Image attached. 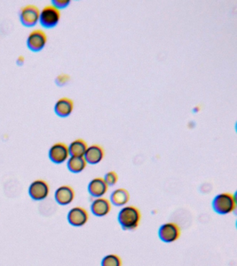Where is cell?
<instances>
[{
	"label": "cell",
	"instance_id": "52a82bcc",
	"mask_svg": "<svg viewBox=\"0 0 237 266\" xmlns=\"http://www.w3.org/2000/svg\"><path fill=\"white\" fill-rule=\"evenodd\" d=\"M48 157L52 163L61 165L68 161L70 157L68 146L63 142H56L49 148Z\"/></svg>",
	"mask_w": 237,
	"mask_h": 266
},
{
	"label": "cell",
	"instance_id": "5b68a950",
	"mask_svg": "<svg viewBox=\"0 0 237 266\" xmlns=\"http://www.w3.org/2000/svg\"><path fill=\"white\" fill-rule=\"evenodd\" d=\"M181 234V228L173 222H168L161 225L158 232L159 239L166 244L176 242L180 239Z\"/></svg>",
	"mask_w": 237,
	"mask_h": 266
},
{
	"label": "cell",
	"instance_id": "9c48e42d",
	"mask_svg": "<svg viewBox=\"0 0 237 266\" xmlns=\"http://www.w3.org/2000/svg\"><path fill=\"white\" fill-rule=\"evenodd\" d=\"M67 219L69 224L75 227L84 226L89 220V214L86 209L81 207H72L70 209Z\"/></svg>",
	"mask_w": 237,
	"mask_h": 266
},
{
	"label": "cell",
	"instance_id": "8fae6325",
	"mask_svg": "<svg viewBox=\"0 0 237 266\" xmlns=\"http://www.w3.org/2000/svg\"><path fill=\"white\" fill-rule=\"evenodd\" d=\"M111 207L112 205L109 199L101 197L95 198L92 202L91 211L92 214L96 217L102 218L107 216L111 212Z\"/></svg>",
	"mask_w": 237,
	"mask_h": 266
},
{
	"label": "cell",
	"instance_id": "5bb4252c",
	"mask_svg": "<svg viewBox=\"0 0 237 266\" xmlns=\"http://www.w3.org/2000/svg\"><path fill=\"white\" fill-rule=\"evenodd\" d=\"M109 186L107 184L103 177H97L91 179L88 185V191L93 198L103 197L108 191Z\"/></svg>",
	"mask_w": 237,
	"mask_h": 266
},
{
	"label": "cell",
	"instance_id": "ac0fdd59",
	"mask_svg": "<svg viewBox=\"0 0 237 266\" xmlns=\"http://www.w3.org/2000/svg\"><path fill=\"white\" fill-rule=\"evenodd\" d=\"M123 261L120 257L116 254L106 255L101 262V266H122Z\"/></svg>",
	"mask_w": 237,
	"mask_h": 266
},
{
	"label": "cell",
	"instance_id": "277c9868",
	"mask_svg": "<svg viewBox=\"0 0 237 266\" xmlns=\"http://www.w3.org/2000/svg\"><path fill=\"white\" fill-rule=\"evenodd\" d=\"M40 10L34 4H26L19 10L21 24L26 27H32L39 22Z\"/></svg>",
	"mask_w": 237,
	"mask_h": 266
},
{
	"label": "cell",
	"instance_id": "30bf717a",
	"mask_svg": "<svg viewBox=\"0 0 237 266\" xmlns=\"http://www.w3.org/2000/svg\"><path fill=\"white\" fill-rule=\"evenodd\" d=\"M75 198V191L69 185H62L56 188L54 199L59 205L66 206L71 204Z\"/></svg>",
	"mask_w": 237,
	"mask_h": 266
},
{
	"label": "cell",
	"instance_id": "ba28073f",
	"mask_svg": "<svg viewBox=\"0 0 237 266\" xmlns=\"http://www.w3.org/2000/svg\"><path fill=\"white\" fill-rule=\"evenodd\" d=\"M50 188L48 183L43 179H36L29 185L28 193L30 198L35 201L45 200L49 195Z\"/></svg>",
	"mask_w": 237,
	"mask_h": 266
},
{
	"label": "cell",
	"instance_id": "2e32d148",
	"mask_svg": "<svg viewBox=\"0 0 237 266\" xmlns=\"http://www.w3.org/2000/svg\"><path fill=\"white\" fill-rule=\"evenodd\" d=\"M87 167L84 157L70 156L67 161V167L72 174H80Z\"/></svg>",
	"mask_w": 237,
	"mask_h": 266
},
{
	"label": "cell",
	"instance_id": "7c38bea8",
	"mask_svg": "<svg viewBox=\"0 0 237 266\" xmlns=\"http://www.w3.org/2000/svg\"><path fill=\"white\" fill-rule=\"evenodd\" d=\"M105 156V151L100 144H93L88 146L84 158L87 164L95 165L100 163L103 160Z\"/></svg>",
	"mask_w": 237,
	"mask_h": 266
},
{
	"label": "cell",
	"instance_id": "ffe728a7",
	"mask_svg": "<svg viewBox=\"0 0 237 266\" xmlns=\"http://www.w3.org/2000/svg\"><path fill=\"white\" fill-rule=\"evenodd\" d=\"M70 3V0H52L51 4L59 8V10L67 8Z\"/></svg>",
	"mask_w": 237,
	"mask_h": 266
},
{
	"label": "cell",
	"instance_id": "d6986e66",
	"mask_svg": "<svg viewBox=\"0 0 237 266\" xmlns=\"http://www.w3.org/2000/svg\"><path fill=\"white\" fill-rule=\"evenodd\" d=\"M103 178L108 186H112L117 184L119 177H118L117 173L114 172V171H111L105 174Z\"/></svg>",
	"mask_w": 237,
	"mask_h": 266
},
{
	"label": "cell",
	"instance_id": "7402d4cb",
	"mask_svg": "<svg viewBox=\"0 0 237 266\" xmlns=\"http://www.w3.org/2000/svg\"><path fill=\"white\" fill-rule=\"evenodd\" d=\"M17 64L18 65H22L23 63H24V57H22V56H20V57H19L18 59H17Z\"/></svg>",
	"mask_w": 237,
	"mask_h": 266
},
{
	"label": "cell",
	"instance_id": "6da1fadb",
	"mask_svg": "<svg viewBox=\"0 0 237 266\" xmlns=\"http://www.w3.org/2000/svg\"><path fill=\"white\" fill-rule=\"evenodd\" d=\"M141 213L134 205L124 206L118 214V222L125 231H133L139 227L141 221Z\"/></svg>",
	"mask_w": 237,
	"mask_h": 266
},
{
	"label": "cell",
	"instance_id": "7a4b0ae2",
	"mask_svg": "<svg viewBox=\"0 0 237 266\" xmlns=\"http://www.w3.org/2000/svg\"><path fill=\"white\" fill-rule=\"evenodd\" d=\"M212 206L214 211L218 214H231L237 208L236 197L228 192L219 193L212 200Z\"/></svg>",
	"mask_w": 237,
	"mask_h": 266
},
{
	"label": "cell",
	"instance_id": "4fadbf2b",
	"mask_svg": "<svg viewBox=\"0 0 237 266\" xmlns=\"http://www.w3.org/2000/svg\"><path fill=\"white\" fill-rule=\"evenodd\" d=\"M75 107V103L72 98L61 97L54 104V110L56 115L60 117H69L72 113Z\"/></svg>",
	"mask_w": 237,
	"mask_h": 266
},
{
	"label": "cell",
	"instance_id": "9a60e30c",
	"mask_svg": "<svg viewBox=\"0 0 237 266\" xmlns=\"http://www.w3.org/2000/svg\"><path fill=\"white\" fill-rule=\"evenodd\" d=\"M130 192L126 188H118L111 193L110 202L111 205L116 207H124L130 202Z\"/></svg>",
	"mask_w": 237,
	"mask_h": 266
},
{
	"label": "cell",
	"instance_id": "e0dca14e",
	"mask_svg": "<svg viewBox=\"0 0 237 266\" xmlns=\"http://www.w3.org/2000/svg\"><path fill=\"white\" fill-rule=\"evenodd\" d=\"M88 147L86 141L81 138L76 139L68 146L70 156L84 157Z\"/></svg>",
	"mask_w": 237,
	"mask_h": 266
},
{
	"label": "cell",
	"instance_id": "44dd1931",
	"mask_svg": "<svg viewBox=\"0 0 237 266\" xmlns=\"http://www.w3.org/2000/svg\"><path fill=\"white\" fill-rule=\"evenodd\" d=\"M70 80V77L68 75H65V74H61L58 76L57 78L56 79V84L59 85L60 86H64Z\"/></svg>",
	"mask_w": 237,
	"mask_h": 266
},
{
	"label": "cell",
	"instance_id": "3957f363",
	"mask_svg": "<svg viewBox=\"0 0 237 266\" xmlns=\"http://www.w3.org/2000/svg\"><path fill=\"white\" fill-rule=\"evenodd\" d=\"M61 10L52 4H47L40 10L39 22L42 27L52 29L61 20Z\"/></svg>",
	"mask_w": 237,
	"mask_h": 266
},
{
	"label": "cell",
	"instance_id": "8992f818",
	"mask_svg": "<svg viewBox=\"0 0 237 266\" xmlns=\"http://www.w3.org/2000/svg\"><path fill=\"white\" fill-rule=\"evenodd\" d=\"M47 33L41 29H33L29 33L26 38V46L31 52H40L47 44Z\"/></svg>",
	"mask_w": 237,
	"mask_h": 266
}]
</instances>
